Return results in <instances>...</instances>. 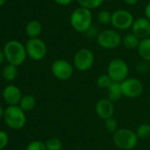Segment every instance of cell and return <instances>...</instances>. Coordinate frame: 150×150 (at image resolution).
Returning <instances> with one entry per match:
<instances>
[{
    "label": "cell",
    "mask_w": 150,
    "mask_h": 150,
    "mask_svg": "<svg viewBox=\"0 0 150 150\" xmlns=\"http://www.w3.org/2000/svg\"><path fill=\"white\" fill-rule=\"evenodd\" d=\"M69 21L72 29L77 33H87L93 26L92 11L79 6L72 11Z\"/></svg>",
    "instance_id": "6da1fadb"
},
{
    "label": "cell",
    "mask_w": 150,
    "mask_h": 150,
    "mask_svg": "<svg viewBox=\"0 0 150 150\" xmlns=\"http://www.w3.org/2000/svg\"><path fill=\"white\" fill-rule=\"evenodd\" d=\"M3 51L7 62L15 66L21 65L27 56L26 47L21 42L15 40L7 41Z\"/></svg>",
    "instance_id": "7a4b0ae2"
},
{
    "label": "cell",
    "mask_w": 150,
    "mask_h": 150,
    "mask_svg": "<svg viewBox=\"0 0 150 150\" xmlns=\"http://www.w3.org/2000/svg\"><path fill=\"white\" fill-rule=\"evenodd\" d=\"M139 140L136 132L129 128H119L112 136L114 145L121 150L134 149L139 143Z\"/></svg>",
    "instance_id": "3957f363"
},
{
    "label": "cell",
    "mask_w": 150,
    "mask_h": 150,
    "mask_svg": "<svg viewBox=\"0 0 150 150\" xmlns=\"http://www.w3.org/2000/svg\"><path fill=\"white\" fill-rule=\"evenodd\" d=\"M129 66L127 62L120 58L112 59L107 66V74L113 82L122 83L129 77Z\"/></svg>",
    "instance_id": "277c9868"
},
{
    "label": "cell",
    "mask_w": 150,
    "mask_h": 150,
    "mask_svg": "<svg viewBox=\"0 0 150 150\" xmlns=\"http://www.w3.org/2000/svg\"><path fill=\"white\" fill-rule=\"evenodd\" d=\"M97 45L107 50H112L120 46L122 43V37L116 29H105L99 32L96 37Z\"/></svg>",
    "instance_id": "5b68a950"
},
{
    "label": "cell",
    "mask_w": 150,
    "mask_h": 150,
    "mask_svg": "<svg viewBox=\"0 0 150 150\" xmlns=\"http://www.w3.org/2000/svg\"><path fill=\"white\" fill-rule=\"evenodd\" d=\"M4 119L6 125L12 129L22 128L27 121L25 112L17 105L7 107L4 113Z\"/></svg>",
    "instance_id": "8992f818"
},
{
    "label": "cell",
    "mask_w": 150,
    "mask_h": 150,
    "mask_svg": "<svg viewBox=\"0 0 150 150\" xmlns=\"http://www.w3.org/2000/svg\"><path fill=\"white\" fill-rule=\"evenodd\" d=\"M95 63V54L89 48L82 47L79 49L73 56L72 65L75 69L85 72L89 70Z\"/></svg>",
    "instance_id": "52a82bcc"
},
{
    "label": "cell",
    "mask_w": 150,
    "mask_h": 150,
    "mask_svg": "<svg viewBox=\"0 0 150 150\" xmlns=\"http://www.w3.org/2000/svg\"><path fill=\"white\" fill-rule=\"evenodd\" d=\"M133 22L134 17L127 10L118 9L112 12L111 25L118 31H126L132 28Z\"/></svg>",
    "instance_id": "ba28073f"
},
{
    "label": "cell",
    "mask_w": 150,
    "mask_h": 150,
    "mask_svg": "<svg viewBox=\"0 0 150 150\" xmlns=\"http://www.w3.org/2000/svg\"><path fill=\"white\" fill-rule=\"evenodd\" d=\"M50 70L52 75L57 79L60 81H67L72 76L74 67L67 60L57 59L51 64Z\"/></svg>",
    "instance_id": "9c48e42d"
},
{
    "label": "cell",
    "mask_w": 150,
    "mask_h": 150,
    "mask_svg": "<svg viewBox=\"0 0 150 150\" xmlns=\"http://www.w3.org/2000/svg\"><path fill=\"white\" fill-rule=\"evenodd\" d=\"M25 47L27 56L34 61H41L47 54V46L39 38H30Z\"/></svg>",
    "instance_id": "30bf717a"
},
{
    "label": "cell",
    "mask_w": 150,
    "mask_h": 150,
    "mask_svg": "<svg viewBox=\"0 0 150 150\" xmlns=\"http://www.w3.org/2000/svg\"><path fill=\"white\" fill-rule=\"evenodd\" d=\"M121 89L124 97L128 98H136L143 93L144 87L138 78L127 77L121 83Z\"/></svg>",
    "instance_id": "8fae6325"
},
{
    "label": "cell",
    "mask_w": 150,
    "mask_h": 150,
    "mask_svg": "<svg viewBox=\"0 0 150 150\" xmlns=\"http://www.w3.org/2000/svg\"><path fill=\"white\" fill-rule=\"evenodd\" d=\"M95 111L100 119L105 120L113 117L115 113V105L114 103L111 102L109 98H101L96 102L95 105Z\"/></svg>",
    "instance_id": "7c38bea8"
},
{
    "label": "cell",
    "mask_w": 150,
    "mask_h": 150,
    "mask_svg": "<svg viewBox=\"0 0 150 150\" xmlns=\"http://www.w3.org/2000/svg\"><path fill=\"white\" fill-rule=\"evenodd\" d=\"M132 33L139 39L144 40L150 37V20L146 17H141L134 19L132 25Z\"/></svg>",
    "instance_id": "4fadbf2b"
},
{
    "label": "cell",
    "mask_w": 150,
    "mask_h": 150,
    "mask_svg": "<svg viewBox=\"0 0 150 150\" xmlns=\"http://www.w3.org/2000/svg\"><path fill=\"white\" fill-rule=\"evenodd\" d=\"M3 98L6 103L11 105H15L21 100V91L15 85H8L4 88L3 91Z\"/></svg>",
    "instance_id": "5bb4252c"
},
{
    "label": "cell",
    "mask_w": 150,
    "mask_h": 150,
    "mask_svg": "<svg viewBox=\"0 0 150 150\" xmlns=\"http://www.w3.org/2000/svg\"><path fill=\"white\" fill-rule=\"evenodd\" d=\"M123 92L121 89V83L112 82L107 89V98L111 102L116 103L123 98Z\"/></svg>",
    "instance_id": "9a60e30c"
},
{
    "label": "cell",
    "mask_w": 150,
    "mask_h": 150,
    "mask_svg": "<svg viewBox=\"0 0 150 150\" xmlns=\"http://www.w3.org/2000/svg\"><path fill=\"white\" fill-rule=\"evenodd\" d=\"M137 52L142 61L150 63V37L141 40Z\"/></svg>",
    "instance_id": "2e32d148"
},
{
    "label": "cell",
    "mask_w": 150,
    "mask_h": 150,
    "mask_svg": "<svg viewBox=\"0 0 150 150\" xmlns=\"http://www.w3.org/2000/svg\"><path fill=\"white\" fill-rule=\"evenodd\" d=\"M141 39H139L135 34H133V33H127L126 34L124 37H122V44L123 46L129 49V50H133V49H137L140 43H141Z\"/></svg>",
    "instance_id": "e0dca14e"
},
{
    "label": "cell",
    "mask_w": 150,
    "mask_h": 150,
    "mask_svg": "<svg viewBox=\"0 0 150 150\" xmlns=\"http://www.w3.org/2000/svg\"><path fill=\"white\" fill-rule=\"evenodd\" d=\"M42 31V25L38 20H31L26 26V33L29 38H38Z\"/></svg>",
    "instance_id": "ac0fdd59"
},
{
    "label": "cell",
    "mask_w": 150,
    "mask_h": 150,
    "mask_svg": "<svg viewBox=\"0 0 150 150\" xmlns=\"http://www.w3.org/2000/svg\"><path fill=\"white\" fill-rule=\"evenodd\" d=\"M35 105H36V99L34 97H33L31 95L24 96L19 102V107L24 112L31 111L33 108H34Z\"/></svg>",
    "instance_id": "d6986e66"
},
{
    "label": "cell",
    "mask_w": 150,
    "mask_h": 150,
    "mask_svg": "<svg viewBox=\"0 0 150 150\" xmlns=\"http://www.w3.org/2000/svg\"><path fill=\"white\" fill-rule=\"evenodd\" d=\"M2 75L3 77L7 80V81H12L15 79V77L18 75V69L17 66L12 65V64H7L6 66H4V68L3 69L2 71Z\"/></svg>",
    "instance_id": "ffe728a7"
},
{
    "label": "cell",
    "mask_w": 150,
    "mask_h": 150,
    "mask_svg": "<svg viewBox=\"0 0 150 150\" xmlns=\"http://www.w3.org/2000/svg\"><path fill=\"white\" fill-rule=\"evenodd\" d=\"M75 1L78 3V4L80 7L88 9L90 11L97 9L104 2V0H75Z\"/></svg>",
    "instance_id": "44dd1931"
},
{
    "label": "cell",
    "mask_w": 150,
    "mask_h": 150,
    "mask_svg": "<svg viewBox=\"0 0 150 150\" xmlns=\"http://www.w3.org/2000/svg\"><path fill=\"white\" fill-rule=\"evenodd\" d=\"M97 21L101 25H109L111 23V18H112V12L107 10H102L97 13L96 16Z\"/></svg>",
    "instance_id": "7402d4cb"
},
{
    "label": "cell",
    "mask_w": 150,
    "mask_h": 150,
    "mask_svg": "<svg viewBox=\"0 0 150 150\" xmlns=\"http://www.w3.org/2000/svg\"><path fill=\"white\" fill-rule=\"evenodd\" d=\"M135 132L140 140H146L150 137V125L147 123L141 124Z\"/></svg>",
    "instance_id": "603a6c76"
},
{
    "label": "cell",
    "mask_w": 150,
    "mask_h": 150,
    "mask_svg": "<svg viewBox=\"0 0 150 150\" xmlns=\"http://www.w3.org/2000/svg\"><path fill=\"white\" fill-rule=\"evenodd\" d=\"M112 82L113 81L111 80V78L109 76L108 74H103L96 78V86L100 89L107 90Z\"/></svg>",
    "instance_id": "cb8c5ba5"
},
{
    "label": "cell",
    "mask_w": 150,
    "mask_h": 150,
    "mask_svg": "<svg viewBox=\"0 0 150 150\" xmlns=\"http://www.w3.org/2000/svg\"><path fill=\"white\" fill-rule=\"evenodd\" d=\"M45 146L47 150H62L63 142L58 138H50L45 142Z\"/></svg>",
    "instance_id": "d4e9b609"
},
{
    "label": "cell",
    "mask_w": 150,
    "mask_h": 150,
    "mask_svg": "<svg viewBox=\"0 0 150 150\" xmlns=\"http://www.w3.org/2000/svg\"><path fill=\"white\" fill-rule=\"evenodd\" d=\"M104 127L105 129L109 132V133H111V134H114L116 133L118 129H119V127H118V120L111 117L110 119H107L104 120Z\"/></svg>",
    "instance_id": "484cf974"
},
{
    "label": "cell",
    "mask_w": 150,
    "mask_h": 150,
    "mask_svg": "<svg viewBox=\"0 0 150 150\" xmlns=\"http://www.w3.org/2000/svg\"><path fill=\"white\" fill-rule=\"evenodd\" d=\"M26 150H47L45 142L42 141H34L30 142L27 147L26 148Z\"/></svg>",
    "instance_id": "4316f807"
},
{
    "label": "cell",
    "mask_w": 150,
    "mask_h": 150,
    "mask_svg": "<svg viewBox=\"0 0 150 150\" xmlns=\"http://www.w3.org/2000/svg\"><path fill=\"white\" fill-rule=\"evenodd\" d=\"M149 69V62H147L145 61H141L136 65V70L140 74H146Z\"/></svg>",
    "instance_id": "83f0119b"
},
{
    "label": "cell",
    "mask_w": 150,
    "mask_h": 150,
    "mask_svg": "<svg viewBox=\"0 0 150 150\" xmlns=\"http://www.w3.org/2000/svg\"><path fill=\"white\" fill-rule=\"evenodd\" d=\"M8 141H9L8 134L4 131H0V150H2L6 147Z\"/></svg>",
    "instance_id": "f1b7e54d"
},
{
    "label": "cell",
    "mask_w": 150,
    "mask_h": 150,
    "mask_svg": "<svg viewBox=\"0 0 150 150\" xmlns=\"http://www.w3.org/2000/svg\"><path fill=\"white\" fill-rule=\"evenodd\" d=\"M74 0H54V2L59 5H62V6H66V5H69L71 4Z\"/></svg>",
    "instance_id": "f546056e"
},
{
    "label": "cell",
    "mask_w": 150,
    "mask_h": 150,
    "mask_svg": "<svg viewBox=\"0 0 150 150\" xmlns=\"http://www.w3.org/2000/svg\"><path fill=\"white\" fill-rule=\"evenodd\" d=\"M144 13H145V17L150 20V1L146 4L145 9H144Z\"/></svg>",
    "instance_id": "4dcf8cb0"
},
{
    "label": "cell",
    "mask_w": 150,
    "mask_h": 150,
    "mask_svg": "<svg viewBox=\"0 0 150 150\" xmlns=\"http://www.w3.org/2000/svg\"><path fill=\"white\" fill-rule=\"evenodd\" d=\"M128 5H135L139 3L140 0H123Z\"/></svg>",
    "instance_id": "1f68e13d"
},
{
    "label": "cell",
    "mask_w": 150,
    "mask_h": 150,
    "mask_svg": "<svg viewBox=\"0 0 150 150\" xmlns=\"http://www.w3.org/2000/svg\"><path fill=\"white\" fill-rule=\"evenodd\" d=\"M4 58H5V56H4V51H0V65L4 62Z\"/></svg>",
    "instance_id": "d6a6232c"
},
{
    "label": "cell",
    "mask_w": 150,
    "mask_h": 150,
    "mask_svg": "<svg viewBox=\"0 0 150 150\" xmlns=\"http://www.w3.org/2000/svg\"><path fill=\"white\" fill-rule=\"evenodd\" d=\"M4 110H3V108L0 106V119L4 116Z\"/></svg>",
    "instance_id": "836d02e7"
},
{
    "label": "cell",
    "mask_w": 150,
    "mask_h": 150,
    "mask_svg": "<svg viewBox=\"0 0 150 150\" xmlns=\"http://www.w3.org/2000/svg\"><path fill=\"white\" fill-rule=\"evenodd\" d=\"M4 3H5V0H0V7H1Z\"/></svg>",
    "instance_id": "e575fe53"
}]
</instances>
